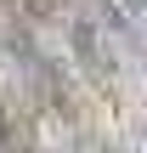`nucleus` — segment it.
Wrapping results in <instances>:
<instances>
[{"instance_id":"nucleus-1","label":"nucleus","mask_w":147,"mask_h":153,"mask_svg":"<svg viewBox=\"0 0 147 153\" xmlns=\"http://www.w3.org/2000/svg\"><path fill=\"white\" fill-rule=\"evenodd\" d=\"M108 6H113L119 28H142V6H136V0H108Z\"/></svg>"}]
</instances>
